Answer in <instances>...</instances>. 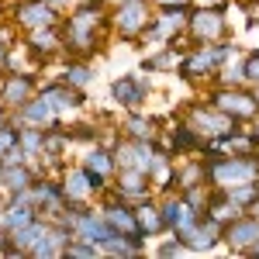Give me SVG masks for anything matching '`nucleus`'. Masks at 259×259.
Masks as SVG:
<instances>
[{
  "label": "nucleus",
  "instance_id": "obj_40",
  "mask_svg": "<svg viewBox=\"0 0 259 259\" xmlns=\"http://www.w3.org/2000/svg\"><path fill=\"white\" fill-rule=\"evenodd\" d=\"M252 97H256V104H259V87H252Z\"/></svg>",
  "mask_w": 259,
  "mask_h": 259
},
{
  "label": "nucleus",
  "instance_id": "obj_20",
  "mask_svg": "<svg viewBox=\"0 0 259 259\" xmlns=\"http://www.w3.org/2000/svg\"><path fill=\"white\" fill-rule=\"evenodd\" d=\"M49 225H52V221L38 214L35 221H28L24 228H14V232H11V242H7V245H14V249H21L24 256H31V249H35V245H38V242L45 239Z\"/></svg>",
  "mask_w": 259,
  "mask_h": 259
},
{
  "label": "nucleus",
  "instance_id": "obj_29",
  "mask_svg": "<svg viewBox=\"0 0 259 259\" xmlns=\"http://www.w3.org/2000/svg\"><path fill=\"white\" fill-rule=\"evenodd\" d=\"M225 194L235 200L239 207H245V211H249V207L259 200V180H249V183H239V187H228Z\"/></svg>",
  "mask_w": 259,
  "mask_h": 259
},
{
  "label": "nucleus",
  "instance_id": "obj_34",
  "mask_svg": "<svg viewBox=\"0 0 259 259\" xmlns=\"http://www.w3.org/2000/svg\"><path fill=\"white\" fill-rule=\"evenodd\" d=\"M152 7H194V0H152Z\"/></svg>",
  "mask_w": 259,
  "mask_h": 259
},
{
  "label": "nucleus",
  "instance_id": "obj_26",
  "mask_svg": "<svg viewBox=\"0 0 259 259\" xmlns=\"http://www.w3.org/2000/svg\"><path fill=\"white\" fill-rule=\"evenodd\" d=\"M197 183H207L204 159H187L173 169V190H187V187H197Z\"/></svg>",
  "mask_w": 259,
  "mask_h": 259
},
{
  "label": "nucleus",
  "instance_id": "obj_15",
  "mask_svg": "<svg viewBox=\"0 0 259 259\" xmlns=\"http://www.w3.org/2000/svg\"><path fill=\"white\" fill-rule=\"evenodd\" d=\"M38 94L45 100H49V107L59 114V118H66V114H73V111H80L83 104H87V97H83V90H76V87H69L66 80H52V83H41Z\"/></svg>",
  "mask_w": 259,
  "mask_h": 259
},
{
  "label": "nucleus",
  "instance_id": "obj_27",
  "mask_svg": "<svg viewBox=\"0 0 259 259\" xmlns=\"http://www.w3.org/2000/svg\"><path fill=\"white\" fill-rule=\"evenodd\" d=\"M94 66L87 59H66V66H62V76L59 80H66L69 87H76V90H87L90 83H94Z\"/></svg>",
  "mask_w": 259,
  "mask_h": 259
},
{
  "label": "nucleus",
  "instance_id": "obj_14",
  "mask_svg": "<svg viewBox=\"0 0 259 259\" xmlns=\"http://www.w3.org/2000/svg\"><path fill=\"white\" fill-rule=\"evenodd\" d=\"M149 194H152V180L142 169H118L114 183L107 187V197H121V200H132V204L145 200Z\"/></svg>",
  "mask_w": 259,
  "mask_h": 259
},
{
  "label": "nucleus",
  "instance_id": "obj_13",
  "mask_svg": "<svg viewBox=\"0 0 259 259\" xmlns=\"http://www.w3.org/2000/svg\"><path fill=\"white\" fill-rule=\"evenodd\" d=\"M24 52L31 56V62L45 66L49 59L62 56V31L56 28H38V31H24Z\"/></svg>",
  "mask_w": 259,
  "mask_h": 259
},
{
  "label": "nucleus",
  "instance_id": "obj_36",
  "mask_svg": "<svg viewBox=\"0 0 259 259\" xmlns=\"http://www.w3.org/2000/svg\"><path fill=\"white\" fill-rule=\"evenodd\" d=\"M45 4H49V7H56V11H73V0H45Z\"/></svg>",
  "mask_w": 259,
  "mask_h": 259
},
{
  "label": "nucleus",
  "instance_id": "obj_8",
  "mask_svg": "<svg viewBox=\"0 0 259 259\" xmlns=\"http://www.w3.org/2000/svg\"><path fill=\"white\" fill-rule=\"evenodd\" d=\"M38 94V76L31 69H21V73H0V104L7 111H18L28 100Z\"/></svg>",
  "mask_w": 259,
  "mask_h": 259
},
{
  "label": "nucleus",
  "instance_id": "obj_22",
  "mask_svg": "<svg viewBox=\"0 0 259 259\" xmlns=\"http://www.w3.org/2000/svg\"><path fill=\"white\" fill-rule=\"evenodd\" d=\"M135 218H139V228L145 232V239H152V235H159L166 232V225H162V211H159V200L145 197L135 204Z\"/></svg>",
  "mask_w": 259,
  "mask_h": 259
},
{
  "label": "nucleus",
  "instance_id": "obj_31",
  "mask_svg": "<svg viewBox=\"0 0 259 259\" xmlns=\"http://www.w3.org/2000/svg\"><path fill=\"white\" fill-rule=\"evenodd\" d=\"M242 66H245V87H259V52H245Z\"/></svg>",
  "mask_w": 259,
  "mask_h": 259
},
{
  "label": "nucleus",
  "instance_id": "obj_7",
  "mask_svg": "<svg viewBox=\"0 0 259 259\" xmlns=\"http://www.w3.org/2000/svg\"><path fill=\"white\" fill-rule=\"evenodd\" d=\"M187 35L190 41H221L228 35V21H225V11L218 7H190V18H187Z\"/></svg>",
  "mask_w": 259,
  "mask_h": 259
},
{
  "label": "nucleus",
  "instance_id": "obj_6",
  "mask_svg": "<svg viewBox=\"0 0 259 259\" xmlns=\"http://www.w3.org/2000/svg\"><path fill=\"white\" fill-rule=\"evenodd\" d=\"M187 124H194L204 139H221V135L242 128V121L228 118V114L218 111L211 100H207V104H190V107H187Z\"/></svg>",
  "mask_w": 259,
  "mask_h": 259
},
{
  "label": "nucleus",
  "instance_id": "obj_21",
  "mask_svg": "<svg viewBox=\"0 0 259 259\" xmlns=\"http://www.w3.org/2000/svg\"><path fill=\"white\" fill-rule=\"evenodd\" d=\"M83 166L90 169V173H100V177H114L118 173V162H114V149H107V145H100V142H94L87 152H83Z\"/></svg>",
  "mask_w": 259,
  "mask_h": 259
},
{
  "label": "nucleus",
  "instance_id": "obj_10",
  "mask_svg": "<svg viewBox=\"0 0 259 259\" xmlns=\"http://www.w3.org/2000/svg\"><path fill=\"white\" fill-rule=\"evenodd\" d=\"M11 21L18 24L21 31H38V28H56V24H62L59 11L49 7L45 0H14Z\"/></svg>",
  "mask_w": 259,
  "mask_h": 259
},
{
  "label": "nucleus",
  "instance_id": "obj_39",
  "mask_svg": "<svg viewBox=\"0 0 259 259\" xmlns=\"http://www.w3.org/2000/svg\"><path fill=\"white\" fill-rule=\"evenodd\" d=\"M249 256H252V259H259V242L252 245V252H249Z\"/></svg>",
  "mask_w": 259,
  "mask_h": 259
},
{
  "label": "nucleus",
  "instance_id": "obj_1",
  "mask_svg": "<svg viewBox=\"0 0 259 259\" xmlns=\"http://www.w3.org/2000/svg\"><path fill=\"white\" fill-rule=\"evenodd\" d=\"M239 49L235 45H228V41H194V49L190 52H183V59H180V80L194 83V80H214V73L221 69V62L232 59Z\"/></svg>",
  "mask_w": 259,
  "mask_h": 259
},
{
  "label": "nucleus",
  "instance_id": "obj_19",
  "mask_svg": "<svg viewBox=\"0 0 259 259\" xmlns=\"http://www.w3.org/2000/svg\"><path fill=\"white\" fill-rule=\"evenodd\" d=\"M69 239H73V232H69L66 225H59V221H52L49 232H45V239L31 249V259H56V256H62L66 245H69Z\"/></svg>",
  "mask_w": 259,
  "mask_h": 259
},
{
  "label": "nucleus",
  "instance_id": "obj_23",
  "mask_svg": "<svg viewBox=\"0 0 259 259\" xmlns=\"http://www.w3.org/2000/svg\"><path fill=\"white\" fill-rule=\"evenodd\" d=\"M100 252L104 256H121V259H135L145 252V239H135V235H121V232H114L111 239L100 245Z\"/></svg>",
  "mask_w": 259,
  "mask_h": 259
},
{
  "label": "nucleus",
  "instance_id": "obj_5",
  "mask_svg": "<svg viewBox=\"0 0 259 259\" xmlns=\"http://www.w3.org/2000/svg\"><path fill=\"white\" fill-rule=\"evenodd\" d=\"M211 104H214L218 111H225L228 118L242 121V124H249V121L259 114L252 87H214V90H211Z\"/></svg>",
  "mask_w": 259,
  "mask_h": 259
},
{
  "label": "nucleus",
  "instance_id": "obj_4",
  "mask_svg": "<svg viewBox=\"0 0 259 259\" xmlns=\"http://www.w3.org/2000/svg\"><path fill=\"white\" fill-rule=\"evenodd\" d=\"M59 180H62V194H66V207H83L94 194H104V190H107V177L90 173L83 162L62 169Z\"/></svg>",
  "mask_w": 259,
  "mask_h": 259
},
{
  "label": "nucleus",
  "instance_id": "obj_2",
  "mask_svg": "<svg viewBox=\"0 0 259 259\" xmlns=\"http://www.w3.org/2000/svg\"><path fill=\"white\" fill-rule=\"evenodd\" d=\"M207 187H239L249 180H259V152H242V156H218V159H204Z\"/></svg>",
  "mask_w": 259,
  "mask_h": 259
},
{
  "label": "nucleus",
  "instance_id": "obj_24",
  "mask_svg": "<svg viewBox=\"0 0 259 259\" xmlns=\"http://www.w3.org/2000/svg\"><path fill=\"white\" fill-rule=\"evenodd\" d=\"M156 118H145L142 111H128V118L121 124V132H124V139H139V142H152L159 132H156Z\"/></svg>",
  "mask_w": 259,
  "mask_h": 259
},
{
  "label": "nucleus",
  "instance_id": "obj_17",
  "mask_svg": "<svg viewBox=\"0 0 259 259\" xmlns=\"http://www.w3.org/2000/svg\"><path fill=\"white\" fill-rule=\"evenodd\" d=\"M114 235V228L107 225L104 218V211H90V207H83L80 214H76V225H73V239H87L94 242V245H104V242Z\"/></svg>",
  "mask_w": 259,
  "mask_h": 259
},
{
  "label": "nucleus",
  "instance_id": "obj_30",
  "mask_svg": "<svg viewBox=\"0 0 259 259\" xmlns=\"http://www.w3.org/2000/svg\"><path fill=\"white\" fill-rule=\"evenodd\" d=\"M94 256H104V252H100V245L87 239H69L66 252H62V259H94Z\"/></svg>",
  "mask_w": 259,
  "mask_h": 259
},
{
  "label": "nucleus",
  "instance_id": "obj_28",
  "mask_svg": "<svg viewBox=\"0 0 259 259\" xmlns=\"http://www.w3.org/2000/svg\"><path fill=\"white\" fill-rule=\"evenodd\" d=\"M18 145L35 159L41 152V145H45V128H38V124H21V132H18Z\"/></svg>",
  "mask_w": 259,
  "mask_h": 259
},
{
  "label": "nucleus",
  "instance_id": "obj_12",
  "mask_svg": "<svg viewBox=\"0 0 259 259\" xmlns=\"http://www.w3.org/2000/svg\"><path fill=\"white\" fill-rule=\"evenodd\" d=\"M256 242H259V218L249 211L239 214L235 221H228L225 232H221V245H228L232 252H242V256H249Z\"/></svg>",
  "mask_w": 259,
  "mask_h": 259
},
{
  "label": "nucleus",
  "instance_id": "obj_3",
  "mask_svg": "<svg viewBox=\"0 0 259 259\" xmlns=\"http://www.w3.org/2000/svg\"><path fill=\"white\" fill-rule=\"evenodd\" d=\"M152 24V0H118L111 11V28L124 41H139Z\"/></svg>",
  "mask_w": 259,
  "mask_h": 259
},
{
  "label": "nucleus",
  "instance_id": "obj_11",
  "mask_svg": "<svg viewBox=\"0 0 259 259\" xmlns=\"http://www.w3.org/2000/svg\"><path fill=\"white\" fill-rule=\"evenodd\" d=\"M149 94H152V83L145 80L142 73H124V76H118L111 83V100L118 107H124V111H142Z\"/></svg>",
  "mask_w": 259,
  "mask_h": 259
},
{
  "label": "nucleus",
  "instance_id": "obj_9",
  "mask_svg": "<svg viewBox=\"0 0 259 259\" xmlns=\"http://www.w3.org/2000/svg\"><path fill=\"white\" fill-rule=\"evenodd\" d=\"M187 18H190V7H159V14H152V24L145 28V41H177L180 35H187Z\"/></svg>",
  "mask_w": 259,
  "mask_h": 259
},
{
  "label": "nucleus",
  "instance_id": "obj_33",
  "mask_svg": "<svg viewBox=\"0 0 259 259\" xmlns=\"http://www.w3.org/2000/svg\"><path fill=\"white\" fill-rule=\"evenodd\" d=\"M69 139H73V142H87V145H94V142H100V132L94 128V124H73V128H69Z\"/></svg>",
  "mask_w": 259,
  "mask_h": 259
},
{
  "label": "nucleus",
  "instance_id": "obj_25",
  "mask_svg": "<svg viewBox=\"0 0 259 259\" xmlns=\"http://www.w3.org/2000/svg\"><path fill=\"white\" fill-rule=\"evenodd\" d=\"M180 59H183V52H180L173 41H166L156 56H149V59L142 62V73H177V66H180Z\"/></svg>",
  "mask_w": 259,
  "mask_h": 259
},
{
  "label": "nucleus",
  "instance_id": "obj_32",
  "mask_svg": "<svg viewBox=\"0 0 259 259\" xmlns=\"http://www.w3.org/2000/svg\"><path fill=\"white\" fill-rule=\"evenodd\" d=\"M156 252H159L162 259H173V256H190V249H187V242H180L177 235H173V239H166L159 245V249H156Z\"/></svg>",
  "mask_w": 259,
  "mask_h": 259
},
{
  "label": "nucleus",
  "instance_id": "obj_38",
  "mask_svg": "<svg viewBox=\"0 0 259 259\" xmlns=\"http://www.w3.org/2000/svg\"><path fill=\"white\" fill-rule=\"evenodd\" d=\"M249 214H256V218H259V200L252 204V207H249Z\"/></svg>",
  "mask_w": 259,
  "mask_h": 259
},
{
  "label": "nucleus",
  "instance_id": "obj_35",
  "mask_svg": "<svg viewBox=\"0 0 259 259\" xmlns=\"http://www.w3.org/2000/svg\"><path fill=\"white\" fill-rule=\"evenodd\" d=\"M7 242H11V228H7V221H4V211H0V249H7Z\"/></svg>",
  "mask_w": 259,
  "mask_h": 259
},
{
  "label": "nucleus",
  "instance_id": "obj_18",
  "mask_svg": "<svg viewBox=\"0 0 259 259\" xmlns=\"http://www.w3.org/2000/svg\"><path fill=\"white\" fill-rule=\"evenodd\" d=\"M11 118H14V124H38V128H52V124H59V114L49 107V100L41 97V94H35L24 107L11 111Z\"/></svg>",
  "mask_w": 259,
  "mask_h": 259
},
{
  "label": "nucleus",
  "instance_id": "obj_16",
  "mask_svg": "<svg viewBox=\"0 0 259 259\" xmlns=\"http://www.w3.org/2000/svg\"><path fill=\"white\" fill-rule=\"evenodd\" d=\"M107 225L121 232V235H135V239H145V232L139 228V218H135V204L132 200H121V197H107V204L100 207Z\"/></svg>",
  "mask_w": 259,
  "mask_h": 259
},
{
  "label": "nucleus",
  "instance_id": "obj_37",
  "mask_svg": "<svg viewBox=\"0 0 259 259\" xmlns=\"http://www.w3.org/2000/svg\"><path fill=\"white\" fill-rule=\"evenodd\" d=\"M249 132H252V135H256V139H259V114H256V118H252V121H249Z\"/></svg>",
  "mask_w": 259,
  "mask_h": 259
}]
</instances>
